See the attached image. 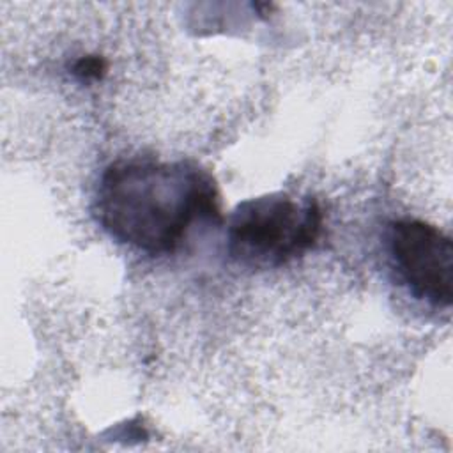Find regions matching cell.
Returning a JSON list of instances; mask_svg holds the SVG:
<instances>
[{"label": "cell", "mask_w": 453, "mask_h": 453, "mask_svg": "<svg viewBox=\"0 0 453 453\" xmlns=\"http://www.w3.org/2000/svg\"><path fill=\"white\" fill-rule=\"evenodd\" d=\"M94 211L110 237L149 255L175 251L202 221H221L218 186L207 170L186 159L145 156L104 168Z\"/></svg>", "instance_id": "6da1fadb"}, {"label": "cell", "mask_w": 453, "mask_h": 453, "mask_svg": "<svg viewBox=\"0 0 453 453\" xmlns=\"http://www.w3.org/2000/svg\"><path fill=\"white\" fill-rule=\"evenodd\" d=\"M322 223L313 196L276 191L248 198L228 218L226 253L248 269L281 267L319 242Z\"/></svg>", "instance_id": "7a4b0ae2"}, {"label": "cell", "mask_w": 453, "mask_h": 453, "mask_svg": "<svg viewBox=\"0 0 453 453\" xmlns=\"http://www.w3.org/2000/svg\"><path fill=\"white\" fill-rule=\"evenodd\" d=\"M389 253L412 296L434 306L453 301V244L437 226L403 218L389 228Z\"/></svg>", "instance_id": "3957f363"}, {"label": "cell", "mask_w": 453, "mask_h": 453, "mask_svg": "<svg viewBox=\"0 0 453 453\" xmlns=\"http://www.w3.org/2000/svg\"><path fill=\"white\" fill-rule=\"evenodd\" d=\"M106 71V62L101 57L96 55H87L78 58L73 64V74L83 81H90V80H101L103 74Z\"/></svg>", "instance_id": "277c9868"}]
</instances>
